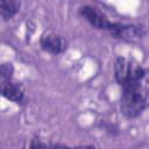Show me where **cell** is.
<instances>
[{"mask_svg":"<svg viewBox=\"0 0 149 149\" xmlns=\"http://www.w3.org/2000/svg\"><path fill=\"white\" fill-rule=\"evenodd\" d=\"M114 76L121 87L139 84L144 77V70L142 66L127 61L123 57H118L114 63Z\"/></svg>","mask_w":149,"mask_h":149,"instance_id":"cell-2","label":"cell"},{"mask_svg":"<svg viewBox=\"0 0 149 149\" xmlns=\"http://www.w3.org/2000/svg\"><path fill=\"white\" fill-rule=\"evenodd\" d=\"M80 15L83 17H85V20L87 22H90L94 28L97 29H104V30H108L112 27V22H109L100 12H98L95 8H92L90 6H84L80 8L79 10Z\"/></svg>","mask_w":149,"mask_h":149,"instance_id":"cell-3","label":"cell"},{"mask_svg":"<svg viewBox=\"0 0 149 149\" xmlns=\"http://www.w3.org/2000/svg\"><path fill=\"white\" fill-rule=\"evenodd\" d=\"M2 95L14 102H21L23 99V90L21 87V85L14 84V83H7L5 85H2Z\"/></svg>","mask_w":149,"mask_h":149,"instance_id":"cell-6","label":"cell"},{"mask_svg":"<svg viewBox=\"0 0 149 149\" xmlns=\"http://www.w3.org/2000/svg\"><path fill=\"white\" fill-rule=\"evenodd\" d=\"M146 107V95L141 88V84H130L122 87V97L120 101V109L122 114L133 119L140 115Z\"/></svg>","mask_w":149,"mask_h":149,"instance_id":"cell-1","label":"cell"},{"mask_svg":"<svg viewBox=\"0 0 149 149\" xmlns=\"http://www.w3.org/2000/svg\"><path fill=\"white\" fill-rule=\"evenodd\" d=\"M20 8V2L17 1H1L0 2V13L3 20L12 19Z\"/></svg>","mask_w":149,"mask_h":149,"instance_id":"cell-7","label":"cell"},{"mask_svg":"<svg viewBox=\"0 0 149 149\" xmlns=\"http://www.w3.org/2000/svg\"><path fill=\"white\" fill-rule=\"evenodd\" d=\"M29 149H50V144L44 143L40 140H33Z\"/></svg>","mask_w":149,"mask_h":149,"instance_id":"cell-9","label":"cell"},{"mask_svg":"<svg viewBox=\"0 0 149 149\" xmlns=\"http://www.w3.org/2000/svg\"><path fill=\"white\" fill-rule=\"evenodd\" d=\"M109 33L118 37L126 41L135 40L140 36V30L135 26H127V24H120V23H112V27L109 29Z\"/></svg>","mask_w":149,"mask_h":149,"instance_id":"cell-5","label":"cell"},{"mask_svg":"<svg viewBox=\"0 0 149 149\" xmlns=\"http://www.w3.org/2000/svg\"><path fill=\"white\" fill-rule=\"evenodd\" d=\"M40 44L41 48L52 55H58L61 52H63L66 49V42L65 40L59 36V35H55V34H44L42 35L41 40H40Z\"/></svg>","mask_w":149,"mask_h":149,"instance_id":"cell-4","label":"cell"},{"mask_svg":"<svg viewBox=\"0 0 149 149\" xmlns=\"http://www.w3.org/2000/svg\"><path fill=\"white\" fill-rule=\"evenodd\" d=\"M12 73H13V65L10 63H3L1 65V71H0L2 85H5V84H7V83L10 81Z\"/></svg>","mask_w":149,"mask_h":149,"instance_id":"cell-8","label":"cell"}]
</instances>
